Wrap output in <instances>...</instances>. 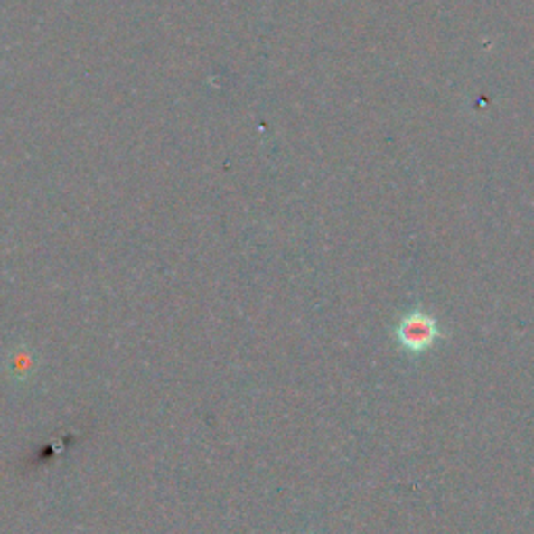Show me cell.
<instances>
[{"label":"cell","mask_w":534,"mask_h":534,"mask_svg":"<svg viewBox=\"0 0 534 534\" xmlns=\"http://www.w3.org/2000/svg\"><path fill=\"white\" fill-rule=\"evenodd\" d=\"M445 333L438 323V317L422 307H414L405 311L401 320L397 322L395 338L403 353L411 357H420L435 347L436 341H441Z\"/></svg>","instance_id":"obj_1"}]
</instances>
